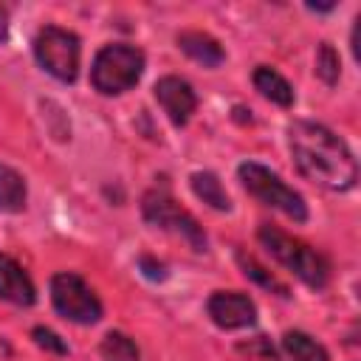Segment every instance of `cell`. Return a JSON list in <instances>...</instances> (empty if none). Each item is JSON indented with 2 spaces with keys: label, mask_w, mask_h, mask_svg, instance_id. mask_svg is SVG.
<instances>
[{
  "label": "cell",
  "mask_w": 361,
  "mask_h": 361,
  "mask_svg": "<svg viewBox=\"0 0 361 361\" xmlns=\"http://www.w3.org/2000/svg\"><path fill=\"white\" fill-rule=\"evenodd\" d=\"M288 135H290L293 161L307 180L330 192H347L355 186L358 180L355 158L333 130L316 121H293Z\"/></svg>",
  "instance_id": "6da1fadb"
},
{
  "label": "cell",
  "mask_w": 361,
  "mask_h": 361,
  "mask_svg": "<svg viewBox=\"0 0 361 361\" xmlns=\"http://www.w3.org/2000/svg\"><path fill=\"white\" fill-rule=\"evenodd\" d=\"M254 85H257V90H259L265 99H271L274 104H279V107H290V104H293V87H290L288 79L279 76L274 68L259 65V68L254 71Z\"/></svg>",
  "instance_id": "7c38bea8"
},
{
  "label": "cell",
  "mask_w": 361,
  "mask_h": 361,
  "mask_svg": "<svg viewBox=\"0 0 361 361\" xmlns=\"http://www.w3.org/2000/svg\"><path fill=\"white\" fill-rule=\"evenodd\" d=\"M34 338H37L39 347H45V350H51V353H59V355L68 353V347L59 341V336L51 333V330H45V327H37V330H34Z\"/></svg>",
  "instance_id": "d6986e66"
},
{
  "label": "cell",
  "mask_w": 361,
  "mask_h": 361,
  "mask_svg": "<svg viewBox=\"0 0 361 361\" xmlns=\"http://www.w3.org/2000/svg\"><path fill=\"white\" fill-rule=\"evenodd\" d=\"M155 99L164 107V113L169 116V121L178 124V127H183L192 118L195 107H197V96H195L192 85L186 79H180V76L158 79L155 82Z\"/></svg>",
  "instance_id": "9c48e42d"
},
{
  "label": "cell",
  "mask_w": 361,
  "mask_h": 361,
  "mask_svg": "<svg viewBox=\"0 0 361 361\" xmlns=\"http://www.w3.org/2000/svg\"><path fill=\"white\" fill-rule=\"evenodd\" d=\"M141 71H144V54L135 45L116 42V45H104L96 54L90 68V82L99 93L116 96L130 90L141 79Z\"/></svg>",
  "instance_id": "3957f363"
},
{
  "label": "cell",
  "mask_w": 361,
  "mask_h": 361,
  "mask_svg": "<svg viewBox=\"0 0 361 361\" xmlns=\"http://www.w3.org/2000/svg\"><path fill=\"white\" fill-rule=\"evenodd\" d=\"M206 310L212 316V322L223 330H240V327H251L257 322V307L245 293L237 290H217L209 296Z\"/></svg>",
  "instance_id": "ba28073f"
},
{
  "label": "cell",
  "mask_w": 361,
  "mask_h": 361,
  "mask_svg": "<svg viewBox=\"0 0 361 361\" xmlns=\"http://www.w3.org/2000/svg\"><path fill=\"white\" fill-rule=\"evenodd\" d=\"M338 71H341L338 54H336L327 42H322V45H319V54H316V73H319L327 85H336V82H338Z\"/></svg>",
  "instance_id": "e0dca14e"
},
{
  "label": "cell",
  "mask_w": 361,
  "mask_h": 361,
  "mask_svg": "<svg viewBox=\"0 0 361 361\" xmlns=\"http://www.w3.org/2000/svg\"><path fill=\"white\" fill-rule=\"evenodd\" d=\"M141 265L147 268V276H152V279H164V268H161V265H155L149 257H141Z\"/></svg>",
  "instance_id": "ffe728a7"
},
{
  "label": "cell",
  "mask_w": 361,
  "mask_h": 361,
  "mask_svg": "<svg viewBox=\"0 0 361 361\" xmlns=\"http://www.w3.org/2000/svg\"><path fill=\"white\" fill-rule=\"evenodd\" d=\"M34 54H37V62L51 73L56 76L59 82H73L76 73H79V37L65 31V28H56V25H45L37 39H34Z\"/></svg>",
  "instance_id": "5b68a950"
},
{
  "label": "cell",
  "mask_w": 361,
  "mask_h": 361,
  "mask_svg": "<svg viewBox=\"0 0 361 361\" xmlns=\"http://www.w3.org/2000/svg\"><path fill=\"white\" fill-rule=\"evenodd\" d=\"M178 45H180L192 59H197V62H203V65H209V68H217V65L226 59L220 42L212 39L209 34H203V31H183V34H178Z\"/></svg>",
  "instance_id": "8fae6325"
},
{
  "label": "cell",
  "mask_w": 361,
  "mask_h": 361,
  "mask_svg": "<svg viewBox=\"0 0 361 361\" xmlns=\"http://www.w3.org/2000/svg\"><path fill=\"white\" fill-rule=\"evenodd\" d=\"M0 299L14 305H34L37 299V290L28 274L20 268V262H14L6 254H0Z\"/></svg>",
  "instance_id": "30bf717a"
},
{
  "label": "cell",
  "mask_w": 361,
  "mask_h": 361,
  "mask_svg": "<svg viewBox=\"0 0 361 361\" xmlns=\"http://www.w3.org/2000/svg\"><path fill=\"white\" fill-rule=\"evenodd\" d=\"M240 180H243V186H245L257 200H262L265 206H274V209L285 212L288 217H293V220H299V223L307 220V206H305L302 195L293 192V189H290L279 175H274L268 166L254 164V161L240 164Z\"/></svg>",
  "instance_id": "277c9868"
},
{
  "label": "cell",
  "mask_w": 361,
  "mask_h": 361,
  "mask_svg": "<svg viewBox=\"0 0 361 361\" xmlns=\"http://www.w3.org/2000/svg\"><path fill=\"white\" fill-rule=\"evenodd\" d=\"M102 358L104 361H138V347L124 333H107L102 341Z\"/></svg>",
  "instance_id": "2e32d148"
},
{
  "label": "cell",
  "mask_w": 361,
  "mask_h": 361,
  "mask_svg": "<svg viewBox=\"0 0 361 361\" xmlns=\"http://www.w3.org/2000/svg\"><path fill=\"white\" fill-rule=\"evenodd\" d=\"M8 37V11L0 6V42H6Z\"/></svg>",
  "instance_id": "44dd1931"
},
{
  "label": "cell",
  "mask_w": 361,
  "mask_h": 361,
  "mask_svg": "<svg viewBox=\"0 0 361 361\" xmlns=\"http://www.w3.org/2000/svg\"><path fill=\"white\" fill-rule=\"evenodd\" d=\"M51 299L59 316L76 324H93L102 319V302L76 274H56L51 279Z\"/></svg>",
  "instance_id": "8992f818"
},
{
  "label": "cell",
  "mask_w": 361,
  "mask_h": 361,
  "mask_svg": "<svg viewBox=\"0 0 361 361\" xmlns=\"http://www.w3.org/2000/svg\"><path fill=\"white\" fill-rule=\"evenodd\" d=\"M189 180H192L195 195H197L203 203H209V206L217 209V212H228V209H231V200H228L226 189L220 186L217 175H212V172H195Z\"/></svg>",
  "instance_id": "9a60e30c"
},
{
  "label": "cell",
  "mask_w": 361,
  "mask_h": 361,
  "mask_svg": "<svg viewBox=\"0 0 361 361\" xmlns=\"http://www.w3.org/2000/svg\"><path fill=\"white\" fill-rule=\"evenodd\" d=\"M259 240H262L265 251L276 262H282L288 271H293L305 285H310V288H324L327 285L330 265L319 251H313L310 245L293 240L290 234H285V231H279L276 226H268V223L259 226Z\"/></svg>",
  "instance_id": "7a4b0ae2"
},
{
  "label": "cell",
  "mask_w": 361,
  "mask_h": 361,
  "mask_svg": "<svg viewBox=\"0 0 361 361\" xmlns=\"http://www.w3.org/2000/svg\"><path fill=\"white\" fill-rule=\"evenodd\" d=\"M141 209H144V217H147L152 226L180 234L195 251H203V248H206V234H203V228L197 226V220H195L189 212H183L166 192H149V195L144 197Z\"/></svg>",
  "instance_id": "52a82bcc"
},
{
  "label": "cell",
  "mask_w": 361,
  "mask_h": 361,
  "mask_svg": "<svg viewBox=\"0 0 361 361\" xmlns=\"http://www.w3.org/2000/svg\"><path fill=\"white\" fill-rule=\"evenodd\" d=\"M25 209V180L11 166L0 164V212H23Z\"/></svg>",
  "instance_id": "5bb4252c"
},
{
  "label": "cell",
  "mask_w": 361,
  "mask_h": 361,
  "mask_svg": "<svg viewBox=\"0 0 361 361\" xmlns=\"http://www.w3.org/2000/svg\"><path fill=\"white\" fill-rule=\"evenodd\" d=\"M282 355L285 361H330L327 350L299 330H290L282 336Z\"/></svg>",
  "instance_id": "4fadbf2b"
},
{
  "label": "cell",
  "mask_w": 361,
  "mask_h": 361,
  "mask_svg": "<svg viewBox=\"0 0 361 361\" xmlns=\"http://www.w3.org/2000/svg\"><path fill=\"white\" fill-rule=\"evenodd\" d=\"M237 259H240V265H243V271H245V276H251V279H257L262 288H268V290H276L279 296H288V288L282 285V282H276L262 265H257L251 257H245V254H237Z\"/></svg>",
  "instance_id": "ac0fdd59"
}]
</instances>
